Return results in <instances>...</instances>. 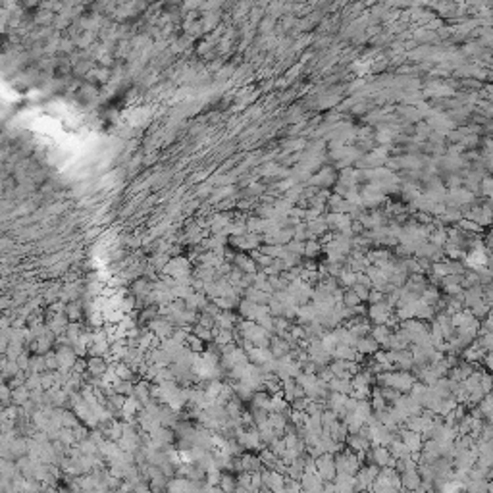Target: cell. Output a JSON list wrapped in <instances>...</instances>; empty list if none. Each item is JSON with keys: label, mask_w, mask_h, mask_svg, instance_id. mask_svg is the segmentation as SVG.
Wrapping results in <instances>:
<instances>
[{"label": "cell", "mask_w": 493, "mask_h": 493, "mask_svg": "<svg viewBox=\"0 0 493 493\" xmlns=\"http://www.w3.org/2000/svg\"><path fill=\"white\" fill-rule=\"evenodd\" d=\"M393 314V307H389L386 302V299L382 302H374V305H368L366 309V318L372 324H386L389 316Z\"/></svg>", "instance_id": "obj_1"}, {"label": "cell", "mask_w": 493, "mask_h": 493, "mask_svg": "<svg viewBox=\"0 0 493 493\" xmlns=\"http://www.w3.org/2000/svg\"><path fill=\"white\" fill-rule=\"evenodd\" d=\"M314 464H316V472H318V476L324 482L335 478V463H333V454L331 453H322L320 457H316Z\"/></svg>", "instance_id": "obj_2"}, {"label": "cell", "mask_w": 493, "mask_h": 493, "mask_svg": "<svg viewBox=\"0 0 493 493\" xmlns=\"http://www.w3.org/2000/svg\"><path fill=\"white\" fill-rule=\"evenodd\" d=\"M108 370V360L102 355H87V372L93 377H102Z\"/></svg>", "instance_id": "obj_3"}, {"label": "cell", "mask_w": 493, "mask_h": 493, "mask_svg": "<svg viewBox=\"0 0 493 493\" xmlns=\"http://www.w3.org/2000/svg\"><path fill=\"white\" fill-rule=\"evenodd\" d=\"M268 349H270L272 357L280 358V357H283V355H289V353H291V343L287 341V339L281 337V335L272 333L270 343H268Z\"/></svg>", "instance_id": "obj_4"}, {"label": "cell", "mask_w": 493, "mask_h": 493, "mask_svg": "<svg viewBox=\"0 0 493 493\" xmlns=\"http://www.w3.org/2000/svg\"><path fill=\"white\" fill-rule=\"evenodd\" d=\"M233 266H237L241 272H249V274H254V272L258 270V266H256V262L252 260L251 256H249V252H243V251H237L235 252V256H233L232 260Z\"/></svg>", "instance_id": "obj_5"}, {"label": "cell", "mask_w": 493, "mask_h": 493, "mask_svg": "<svg viewBox=\"0 0 493 493\" xmlns=\"http://www.w3.org/2000/svg\"><path fill=\"white\" fill-rule=\"evenodd\" d=\"M355 349H357L358 353L366 355V357H372V355L376 353L377 349H380V343H377L376 339H374L372 335H370V333H368V335H362V337L357 339V343H355Z\"/></svg>", "instance_id": "obj_6"}, {"label": "cell", "mask_w": 493, "mask_h": 493, "mask_svg": "<svg viewBox=\"0 0 493 493\" xmlns=\"http://www.w3.org/2000/svg\"><path fill=\"white\" fill-rule=\"evenodd\" d=\"M345 447H347V449H351L353 453H364L366 449H370V447H372V443L368 441L366 437H362V435L349 434L347 439H345Z\"/></svg>", "instance_id": "obj_7"}, {"label": "cell", "mask_w": 493, "mask_h": 493, "mask_svg": "<svg viewBox=\"0 0 493 493\" xmlns=\"http://www.w3.org/2000/svg\"><path fill=\"white\" fill-rule=\"evenodd\" d=\"M247 357H249V362L256 364V366H262L264 362H268L270 358H274L268 347H252L251 351H247Z\"/></svg>", "instance_id": "obj_8"}, {"label": "cell", "mask_w": 493, "mask_h": 493, "mask_svg": "<svg viewBox=\"0 0 493 493\" xmlns=\"http://www.w3.org/2000/svg\"><path fill=\"white\" fill-rule=\"evenodd\" d=\"M420 474L416 470H405L401 472V489H408V491H416V487L420 485Z\"/></svg>", "instance_id": "obj_9"}, {"label": "cell", "mask_w": 493, "mask_h": 493, "mask_svg": "<svg viewBox=\"0 0 493 493\" xmlns=\"http://www.w3.org/2000/svg\"><path fill=\"white\" fill-rule=\"evenodd\" d=\"M387 449H389V453H391L393 459H405V457H410L408 447H406L405 441L399 439V437H393V439L387 443Z\"/></svg>", "instance_id": "obj_10"}, {"label": "cell", "mask_w": 493, "mask_h": 493, "mask_svg": "<svg viewBox=\"0 0 493 493\" xmlns=\"http://www.w3.org/2000/svg\"><path fill=\"white\" fill-rule=\"evenodd\" d=\"M237 314L241 316V318L245 320H254L256 318V302H252L251 299H245L243 297L241 300H239V305H237Z\"/></svg>", "instance_id": "obj_11"}, {"label": "cell", "mask_w": 493, "mask_h": 493, "mask_svg": "<svg viewBox=\"0 0 493 493\" xmlns=\"http://www.w3.org/2000/svg\"><path fill=\"white\" fill-rule=\"evenodd\" d=\"M349 435V430L347 426H345V422L343 420H335L333 424L329 426V437L333 439V441H337V443H345V439H347Z\"/></svg>", "instance_id": "obj_12"}, {"label": "cell", "mask_w": 493, "mask_h": 493, "mask_svg": "<svg viewBox=\"0 0 493 493\" xmlns=\"http://www.w3.org/2000/svg\"><path fill=\"white\" fill-rule=\"evenodd\" d=\"M328 389L329 391H337V393H343V395H351L353 391V386H351V380H345V377H331L328 382Z\"/></svg>", "instance_id": "obj_13"}, {"label": "cell", "mask_w": 493, "mask_h": 493, "mask_svg": "<svg viewBox=\"0 0 493 493\" xmlns=\"http://www.w3.org/2000/svg\"><path fill=\"white\" fill-rule=\"evenodd\" d=\"M391 333H393V331H391V328H389V326H386V324H372V328H370V335H372V337L380 343V347H382L387 339H389V335H391Z\"/></svg>", "instance_id": "obj_14"}, {"label": "cell", "mask_w": 493, "mask_h": 493, "mask_svg": "<svg viewBox=\"0 0 493 493\" xmlns=\"http://www.w3.org/2000/svg\"><path fill=\"white\" fill-rule=\"evenodd\" d=\"M289 408H291L289 401H285L281 393L270 395V405H268V410H270V412H283V414H287Z\"/></svg>", "instance_id": "obj_15"}, {"label": "cell", "mask_w": 493, "mask_h": 493, "mask_svg": "<svg viewBox=\"0 0 493 493\" xmlns=\"http://www.w3.org/2000/svg\"><path fill=\"white\" fill-rule=\"evenodd\" d=\"M218 485H220L222 491H235V487H237V474L230 472V470H222Z\"/></svg>", "instance_id": "obj_16"}, {"label": "cell", "mask_w": 493, "mask_h": 493, "mask_svg": "<svg viewBox=\"0 0 493 493\" xmlns=\"http://www.w3.org/2000/svg\"><path fill=\"white\" fill-rule=\"evenodd\" d=\"M183 345H185V347H187V349H189L191 353H199V355H201V353H203L204 349H206V343H204L203 339H201V337H197V335H195V333H191V331H189V333L185 335Z\"/></svg>", "instance_id": "obj_17"}, {"label": "cell", "mask_w": 493, "mask_h": 493, "mask_svg": "<svg viewBox=\"0 0 493 493\" xmlns=\"http://www.w3.org/2000/svg\"><path fill=\"white\" fill-rule=\"evenodd\" d=\"M307 230H309V237H316L318 239V237H322L324 233L328 232V223L322 218H316V220H310Z\"/></svg>", "instance_id": "obj_18"}, {"label": "cell", "mask_w": 493, "mask_h": 493, "mask_svg": "<svg viewBox=\"0 0 493 493\" xmlns=\"http://www.w3.org/2000/svg\"><path fill=\"white\" fill-rule=\"evenodd\" d=\"M81 307H83V302H81V300H78V299L69 300L68 305L64 307V314L68 316L69 322H78V320L81 318V312H83V309H81Z\"/></svg>", "instance_id": "obj_19"}, {"label": "cell", "mask_w": 493, "mask_h": 493, "mask_svg": "<svg viewBox=\"0 0 493 493\" xmlns=\"http://www.w3.org/2000/svg\"><path fill=\"white\" fill-rule=\"evenodd\" d=\"M468 310H470V314H472L476 320H482L483 316H487V314H491V307L487 305V302H483L482 299L476 300L472 307H468Z\"/></svg>", "instance_id": "obj_20"}, {"label": "cell", "mask_w": 493, "mask_h": 493, "mask_svg": "<svg viewBox=\"0 0 493 493\" xmlns=\"http://www.w3.org/2000/svg\"><path fill=\"white\" fill-rule=\"evenodd\" d=\"M320 252H322V243L316 237H309L305 241V254L302 256H309V258H316Z\"/></svg>", "instance_id": "obj_21"}, {"label": "cell", "mask_w": 493, "mask_h": 493, "mask_svg": "<svg viewBox=\"0 0 493 493\" xmlns=\"http://www.w3.org/2000/svg\"><path fill=\"white\" fill-rule=\"evenodd\" d=\"M377 391H380V395L386 399L387 405H391V403H395L399 397L403 395L399 389H395V387L391 386H377Z\"/></svg>", "instance_id": "obj_22"}, {"label": "cell", "mask_w": 493, "mask_h": 493, "mask_svg": "<svg viewBox=\"0 0 493 493\" xmlns=\"http://www.w3.org/2000/svg\"><path fill=\"white\" fill-rule=\"evenodd\" d=\"M362 300L357 297V293L351 289V287H343V295H341V305L343 307H347V309H353V307H357V305H360Z\"/></svg>", "instance_id": "obj_23"}, {"label": "cell", "mask_w": 493, "mask_h": 493, "mask_svg": "<svg viewBox=\"0 0 493 493\" xmlns=\"http://www.w3.org/2000/svg\"><path fill=\"white\" fill-rule=\"evenodd\" d=\"M258 251H260L262 254L272 256V258H278V256H281L283 251H285V245H266V243H262L260 247H258Z\"/></svg>", "instance_id": "obj_24"}, {"label": "cell", "mask_w": 493, "mask_h": 493, "mask_svg": "<svg viewBox=\"0 0 493 493\" xmlns=\"http://www.w3.org/2000/svg\"><path fill=\"white\" fill-rule=\"evenodd\" d=\"M337 280H339V285H341V287H351V285L357 281V272L349 270V268H343L341 274L337 276Z\"/></svg>", "instance_id": "obj_25"}, {"label": "cell", "mask_w": 493, "mask_h": 493, "mask_svg": "<svg viewBox=\"0 0 493 493\" xmlns=\"http://www.w3.org/2000/svg\"><path fill=\"white\" fill-rule=\"evenodd\" d=\"M280 258H283L285 266H287V268H291V266H299L300 260H302V254H297V252L289 251V249L285 247V251H283V254H281Z\"/></svg>", "instance_id": "obj_26"}, {"label": "cell", "mask_w": 493, "mask_h": 493, "mask_svg": "<svg viewBox=\"0 0 493 493\" xmlns=\"http://www.w3.org/2000/svg\"><path fill=\"white\" fill-rule=\"evenodd\" d=\"M272 322H274V333H278V335L287 331L291 326V320H287L285 316H272Z\"/></svg>", "instance_id": "obj_27"}, {"label": "cell", "mask_w": 493, "mask_h": 493, "mask_svg": "<svg viewBox=\"0 0 493 493\" xmlns=\"http://www.w3.org/2000/svg\"><path fill=\"white\" fill-rule=\"evenodd\" d=\"M283 491H300V482L283 474Z\"/></svg>", "instance_id": "obj_28"}, {"label": "cell", "mask_w": 493, "mask_h": 493, "mask_svg": "<svg viewBox=\"0 0 493 493\" xmlns=\"http://www.w3.org/2000/svg\"><path fill=\"white\" fill-rule=\"evenodd\" d=\"M283 302H280L278 299H274L272 297L270 302H268V312H270V316H283Z\"/></svg>", "instance_id": "obj_29"}, {"label": "cell", "mask_w": 493, "mask_h": 493, "mask_svg": "<svg viewBox=\"0 0 493 493\" xmlns=\"http://www.w3.org/2000/svg\"><path fill=\"white\" fill-rule=\"evenodd\" d=\"M351 289L355 291L357 293V297L362 302H366V299H368V293H370V287H366V285H362V283H358V281H355L353 285H351Z\"/></svg>", "instance_id": "obj_30"}, {"label": "cell", "mask_w": 493, "mask_h": 493, "mask_svg": "<svg viewBox=\"0 0 493 493\" xmlns=\"http://www.w3.org/2000/svg\"><path fill=\"white\" fill-rule=\"evenodd\" d=\"M309 397H295V399H291L289 401V406L291 408H295V410H305L307 408V405H309Z\"/></svg>", "instance_id": "obj_31"}, {"label": "cell", "mask_w": 493, "mask_h": 493, "mask_svg": "<svg viewBox=\"0 0 493 493\" xmlns=\"http://www.w3.org/2000/svg\"><path fill=\"white\" fill-rule=\"evenodd\" d=\"M289 251L297 252V254H305V241H297V239H291L287 245H285Z\"/></svg>", "instance_id": "obj_32"}, {"label": "cell", "mask_w": 493, "mask_h": 493, "mask_svg": "<svg viewBox=\"0 0 493 493\" xmlns=\"http://www.w3.org/2000/svg\"><path fill=\"white\" fill-rule=\"evenodd\" d=\"M461 227H463L464 233H480L482 232V225L476 222H461Z\"/></svg>", "instance_id": "obj_33"}, {"label": "cell", "mask_w": 493, "mask_h": 493, "mask_svg": "<svg viewBox=\"0 0 493 493\" xmlns=\"http://www.w3.org/2000/svg\"><path fill=\"white\" fill-rule=\"evenodd\" d=\"M416 220H418V222H422V223H432V218H428L426 214H418V216H416Z\"/></svg>", "instance_id": "obj_34"}]
</instances>
